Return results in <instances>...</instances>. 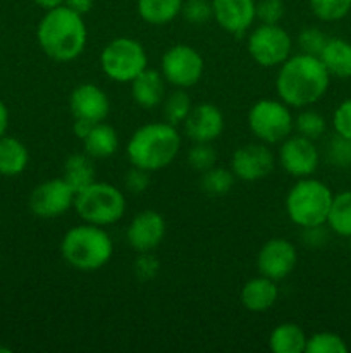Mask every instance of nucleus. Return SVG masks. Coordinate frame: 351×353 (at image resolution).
I'll return each mask as SVG.
<instances>
[{"instance_id":"473e14b6","label":"nucleus","mask_w":351,"mask_h":353,"mask_svg":"<svg viewBox=\"0 0 351 353\" xmlns=\"http://www.w3.org/2000/svg\"><path fill=\"white\" fill-rule=\"evenodd\" d=\"M181 16L193 26H202L213 19L212 0H182Z\"/></svg>"},{"instance_id":"4468645a","label":"nucleus","mask_w":351,"mask_h":353,"mask_svg":"<svg viewBox=\"0 0 351 353\" xmlns=\"http://www.w3.org/2000/svg\"><path fill=\"white\" fill-rule=\"evenodd\" d=\"M298 264L296 247L286 238H272L265 241L257 255L258 272L274 281L288 278Z\"/></svg>"},{"instance_id":"ea45409f","label":"nucleus","mask_w":351,"mask_h":353,"mask_svg":"<svg viewBox=\"0 0 351 353\" xmlns=\"http://www.w3.org/2000/svg\"><path fill=\"white\" fill-rule=\"evenodd\" d=\"M124 186L131 193H143L150 186V171L131 165V169L124 176Z\"/></svg>"},{"instance_id":"4be33fe9","label":"nucleus","mask_w":351,"mask_h":353,"mask_svg":"<svg viewBox=\"0 0 351 353\" xmlns=\"http://www.w3.org/2000/svg\"><path fill=\"white\" fill-rule=\"evenodd\" d=\"M85 152L92 159H109L119 150V134L116 128L107 123H95L83 138Z\"/></svg>"},{"instance_id":"e433bc0d","label":"nucleus","mask_w":351,"mask_h":353,"mask_svg":"<svg viewBox=\"0 0 351 353\" xmlns=\"http://www.w3.org/2000/svg\"><path fill=\"white\" fill-rule=\"evenodd\" d=\"M158 271H160V261L151 252H141L133 264L134 276L143 283L157 278Z\"/></svg>"},{"instance_id":"c9c22d12","label":"nucleus","mask_w":351,"mask_h":353,"mask_svg":"<svg viewBox=\"0 0 351 353\" xmlns=\"http://www.w3.org/2000/svg\"><path fill=\"white\" fill-rule=\"evenodd\" d=\"M329 37L326 34V31H322L320 28L310 26L301 30V33L298 34V47L301 48L303 54L317 55L319 57L320 52L326 47Z\"/></svg>"},{"instance_id":"c756f323","label":"nucleus","mask_w":351,"mask_h":353,"mask_svg":"<svg viewBox=\"0 0 351 353\" xmlns=\"http://www.w3.org/2000/svg\"><path fill=\"white\" fill-rule=\"evenodd\" d=\"M292 130L296 131V134H301V137L310 138V140H319L327 130V121L326 117L320 112L313 109H305L295 117L292 121Z\"/></svg>"},{"instance_id":"dca6fc26","label":"nucleus","mask_w":351,"mask_h":353,"mask_svg":"<svg viewBox=\"0 0 351 353\" xmlns=\"http://www.w3.org/2000/svg\"><path fill=\"white\" fill-rule=\"evenodd\" d=\"M165 236V219L157 210H141L129 223L126 240L133 250L153 252Z\"/></svg>"},{"instance_id":"aec40b11","label":"nucleus","mask_w":351,"mask_h":353,"mask_svg":"<svg viewBox=\"0 0 351 353\" xmlns=\"http://www.w3.org/2000/svg\"><path fill=\"white\" fill-rule=\"evenodd\" d=\"M240 299L244 309L250 310V312H265L277 302L279 288L274 279L260 274L244 283Z\"/></svg>"},{"instance_id":"7c9ffc66","label":"nucleus","mask_w":351,"mask_h":353,"mask_svg":"<svg viewBox=\"0 0 351 353\" xmlns=\"http://www.w3.org/2000/svg\"><path fill=\"white\" fill-rule=\"evenodd\" d=\"M308 3L313 16L323 23L344 19L351 10V0H308Z\"/></svg>"},{"instance_id":"bb28decb","label":"nucleus","mask_w":351,"mask_h":353,"mask_svg":"<svg viewBox=\"0 0 351 353\" xmlns=\"http://www.w3.org/2000/svg\"><path fill=\"white\" fill-rule=\"evenodd\" d=\"M326 224L337 236H351V190L334 195Z\"/></svg>"},{"instance_id":"58836bf2","label":"nucleus","mask_w":351,"mask_h":353,"mask_svg":"<svg viewBox=\"0 0 351 353\" xmlns=\"http://www.w3.org/2000/svg\"><path fill=\"white\" fill-rule=\"evenodd\" d=\"M334 133L351 140V99L343 100L332 114Z\"/></svg>"},{"instance_id":"f704fd0d","label":"nucleus","mask_w":351,"mask_h":353,"mask_svg":"<svg viewBox=\"0 0 351 353\" xmlns=\"http://www.w3.org/2000/svg\"><path fill=\"white\" fill-rule=\"evenodd\" d=\"M217 161V152L210 143H195L188 152V165L198 172H205L213 168Z\"/></svg>"},{"instance_id":"393cba45","label":"nucleus","mask_w":351,"mask_h":353,"mask_svg":"<svg viewBox=\"0 0 351 353\" xmlns=\"http://www.w3.org/2000/svg\"><path fill=\"white\" fill-rule=\"evenodd\" d=\"M182 0H136L141 19L151 26H164L181 14Z\"/></svg>"},{"instance_id":"6e6552de","label":"nucleus","mask_w":351,"mask_h":353,"mask_svg":"<svg viewBox=\"0 0 351 353\" xmlns=\"http://www.w3.org/2000/svg\"><path fill=\"white\" fill-rule=\"evenodd\" d=\"M292 117L289 105L281 99H262L250 107L248 128L258 141L267 145L281 143L292 133Z\"/></svg>"},{"instance_id":"412c9836","label":"nucleus","mask_w":351,"mask_h":353,"mask_svg":"<svg viewBox=\"0 0 351 353\" xmlns=\"http://www.w3.org/2000/svg\"><path fill=\"white\" fill-rule=\"evenodd\" d=\"M319 59L334 78H351V41L343 38H329Z\"/></svg>"},{"instance_id":"39448f33","label":"nucleus","mask_w":351,"mask_h":353,"mask_svg":"<svg viewBox=\"0 0 351 353\" xmlns=\"http://www.w3.org/2000/svg\"><path fill=\"white\" fill-rule=\"evenodd\" d=\"M332 199L334 193L323 181L312 176L299 178L286 195V214L289 221L301 230L320 226L326 224Z\"/></svg>"},{"instance_id":"1a4fd4ad","label":"nucleus","mask_w":351,"mask_h":353,"mask_svg":"<svg viewBox=\"0 0 351 353\" xmlns=\"http://www.w3.org/2000/svg\"><path fill=\"white\" fill-rule=\"evenodd\" d=\"M291 50L292 40L281 24L260 23L248 37L250 57L262 68H279Z\"/></svg>"},{"instance_id":"37998d69","label":"nucleus","mask_w":351,"mask_h":353,"mask_svg":"<svg viewBox=\"0 0 351 353\" xmlns=\"http://www.w3.org/2000/svg\"><path fill=\"white\" fill-rule=\"evenodd\" d=\"M92 126H93V123H88V121L74 119V126H72V131H74L76 138H79V140L83 141V138H85L86 134L89 133Z\"/></svg>"},{"instance_id":"6ab92c4d","label":"nucleus","mask_w":351,"mask_h":353,"mask_svg":"<svg viewBox=\"0 0 351 353\" xmlns=\"http://www.w3.org/2000/svg\"><path fill=\"white\" fill-rule=\"evenodd\" d=\"M165 83L160 71L147 68L131 81V97L143 109H155L165 99Z\"/></svg>"},{"instance_id":"0eeeda50","label":"nucleus","mask_w":351,"mask_h":353,"mask_svg":"<svg viewBox=\"0 0 351 353\" xmlns=\"http://www.w3.org/2000/svg\"><path fill=\"white\" fill-rule=\"evenodd\" d=\"M100 68L112 81L131 83L148 68L147 50L134 38L119 37L103 47L100 54Z\"/></svg>"},{"instance_id":"f3484780","label":"nucleus","mask_w":351,"mask_h":353,"mask_svg":"<svg viewBox=\"0 0 351 353\" xmlns=\"http://www.w3.org/2000/svg\"><path fill=\"white\" fill-rule=\"evenodd\" d=\"M212 10L224 31L241 37L257 19V0H212Z\"/></svg>"},{"instance_id":"20e7f679","label":"nucleus","mask_w":351,"mask_h":353,"mask_svg":"<svg viewBox=\"0 0 351 353\" xmlns=\"http://www.w3.org/2000/svg\"><path fill=\"white\" fill-rule=\"evenodd\" d=\"M114 254L112 238L95 224L72 226L61 241V255L71 268L93 272L109 264Z\"/></svg>"},{"instance_id":"ddd939ff","label":"nucleus","mask_w":351,"mask_h":353,"mask_svg":"<svg viewBox=\"0 0 351 353\" xmlns=\"http://www.w3.org/2000/svg\"><path fill=\"white\" fill-rule=\"evenodd\" d=\"M275 165L274 152L267 143H248L236 148L231 159V171L241 181L253 183L267 178Z\"/></svg>"},{"instance_id":"b1692460","label":"nucleus","mask_w":351,"mask_h":353,"mask_svg":"<svg viewBox=\"0 0 351 353\" xmlns=\"http://www.w3.org/2000/svg\"><path fill=\"white\" fill-rule=\"evenodd\" d=\"M306 334L298 324L282 323L272 330L268 347L275 353H305Z\"/></svg>"},{"instance_id":"f257e3e1","label":"nucleus","mask_w":351,"mask_h":353,"mask_svg":"<svg viewBox=\"0 0 351 353\" xmlns=\"http://www.w3.org/2000/svg\"><path fill=\"white\" fill-rule=\"evenodd\" d=\"M330 74L317 55L299 54L289 55L279 65L275 90L286 105L305 109L319 102L327 93Z\"/></svg>"},{"instance_id":"9d476101","label":"nucleus","mask_w":351,"mask_h":353,"mask_svg":"<svg viewBox=\"0 0 351 353\" xmlns=\"http://www.w3.org/2000/svg\"><path fill=\"white\" fill-rule=\"evenodd\" d=\"M205 62L200 52L189 45H172L162 55L160 72L174 88H191L202 79Z\"/></svg>"},{"instance_id":"2eb2a0df","label":"nucleus","mask_w":351,"mask_h":353,"mask_svg":"<svg viewBox=\"0 0 351 353\" xmlns=\"http://www.w3.org/2000/svg\"><path fill=\"white\" fill-rule=\"evenodd\" d=\"M182 128L193 143H212L224 131V114L213 103L202 102L191 107Z\"/></svg>"},{"instance_id":"c03bdc74","label":"nucleus","mask_w":351,"mask_h":353,"mask_svg":"<svg viewBox=\"0 0 351 353\" xmlns=\"http://www.w3.org/2000/svg\"><path fill=\"white\" fill-rule=\"evenodd\" d=\"M7 128H9V110L6 103L0 100V137L7 133Z\"/></svg>"},{"instance_id":"79ce46f5","label":"nucleus","mask_w":351,"mask_h":353,"mask_svg":"<svg viewBox=\"0 0 351 353\" xmlns=\"http://www.w3.org/2000/svg\"><path fill=\"white\" fill-rule=\"evenodd\" d=\"M93 2H95V0H65L64 6L69 7L71 10H74V12L85 16V14H88L89 10H92Z\"/></svg>"},{"instance_id":"49530a36","label":"nucleus","mask_w":351,"mask_h":353,"mask_svg":"<svg viewBox=\"0 0 351 353\" xmlns=\"http://www.w3.org/2000/svg\"><path fill=\"white\" fill-rule=\"evenodd\" d=\"M350 248H351V236H350Z\"/></svg>"},{"instance_id":"4c0bfd02","label":"nucleus","mask_w":351,"mask_h":353,"mask_svg":"<svg viewBox=\"0 0 351 353\" xmlns=\"http://www.w3.org/2000/svg\"><path fill=\"white\" fill-rule=\"evenodd\" d=\"M286 16V6L282 0H258L257 19L264 24H279Z\"/></svg>"},{"instance_id":"2f4dec72","label":"nucleus","mask_w":351,"mask_h":353,"mask_svg":"<svg viewBox=\"0 0 351 353\" xmlns=\"http://www.w3.org/2000/svg\"><path fill=\"white\" fill-rule=\"evenodd\" d=\"M348 345L337 333L319 331L306 338L305 353H346Z\"/></svg>"},{"instance_id":"f03ea898","label":"nucleus","mask_w":351,"mask_h":353,"mask_svg":"<svg viewBox=\"0 0 351 353\" xmlns=\"http://www.w3.org/2000/svg\"><path fill=\"white\" fill-rule=\"evenodd\" d=\"M36 40L47 57L55 62H71L83 54L88 30L81 14L58 6L45 12L36 28Z\"/></svg>"},{"instance_id":"9b49d317","label":"nucleus","mask_w":351,"mask_h":353,"mask_svg":"<svg viewBox=\"0 0 351 353\" xmlns=\"http://www.w3.org/2000/svg\"><path fill=\"white\" fill-rule=\"evenodd\" d=\"M76 192L64 178H54L34 186L30 195V210L40 219H55L74 207Z\"/></svg>"},{"instance_id":"5701e85b","label":"nucleus","mask_w":351,"mask_h":353,"mask_svg":"<svg viewBox=\"0 0 351 353\" xmlns=\"http://www.w3.org/2000/svg\"><path fill=\"white\" fill-rule=\"evenodd\" d=\"M30 152L26 145L14 137H0V176L14 178L26 171Z\"/></svg>"},{"instance_id":"a878e982","label":"nucleus","mask_w":351,"mask_h":353,"mask_svg":"<svg viewBox=\"0 0 351 353\" xmlns=\"http://www.w3.org/2000/svg\"><path fill=\"white\" fill-rule=\"evenodd\" d=\"M62 178L71 185L76 193L85 190L95 181V164L88 154H72L64 162V174Z\"/></svg>"},{"instance_id":"72a5a7b5","label":"nucleus","mask_w":351,"mask_h":353,"mask_svg":"<svg viewBox=\"0 0 351 353\" xmlns=\"http://www.w3.org/2000/svg\"><path fill=\"white\" fill-rule=\"evenodd\" d=\"M326 157L327 162H329L330 165H334V168H351V140L339 137V134H334V137L330 138L329 145H327Z\"/></svg>"},{"instance_id":"a211bd4d","label":"nucleus","mask_w":351,"mask_h":353,"mask_svg":"<svg viewBox=\"0 0 351 353\" xmlns=\"http://www.w3.org/2000/svg\"><path fill=\"white\" fill-rule=\"evenodd\" d=\"M69 109L74 119H85L88 123H102L110 112V102L107 93L93 83H83L71 92Z\"/></svg>"},{"instance_id":"cd10ccee","label":"nucleus","mask_w":351,"mask_h":353,"mask_svg":"<svg viewBox=\"0 0 351 353\" xmlns=\"http://www.w3.org/2000/svg\"><path fill=\"white\" fill-rule=\"evenodd\" d=\"M234 179H236V176L233 174V171H229V169L226 168H217V165H213V168L202 172L200 188H202L206 195L222 196L231 192V188H233L234 185Z\"/></svg>"},{"instance_id":"a19ab883","label":"nucleus","mask_w":351,"mask_h":353,"mask_svg":"<svg viewBox=\"0 0 351 353\" xmlns=\"http://www.w3.org/2000/svg\"><path fill=\"white\" fill-rule=\"evenodd\" d=\"M303 243L310 248H320L329 240V233L326 230V224L312 228H303Z\"/></svg>"},{"instance_id":"423d86ee","label":"nucleus","mask_w":351,"mask_h":353,"mask_svg":"<svg viewBox=\"0 0 351 353\" xmlns=\"http://www.w3.org/2000/svg\"><path fill=\"white\" fill-rule=\"evenodd\" d=\"M74 209L85 223L100 228L112 226L126 212V196L110 183L93 181L76 193Z\"/></svg>"},{"instance_id":"c85d7f7f","label":"nucleus","mask_w":351,"mask_h":353,"mask_svg":"<svg viewBox=\"0 0 351 353\" xmlns=\"http://www.w3.org/2000/svg\"><path fill=\"white\" fill-rule=\"evenodd\" d=\"M193 102L191 97L188 95L186 88H176L164 99V117L169 124L178 126V124L184 123L188 117L189 110H191Z\"/></svg>"},{"instance_id":"a18cd8bd","label":"nucleus","mask_w":351,"mask_h":353,"mask_svg":"<svg viewBox=\"0 0 351 353\" xmlns=\"http://www.w3.org/2000/svg\"><path fill=\"white\" fill-rule=\"evenodd\" d=\"M33 2L36 3L38 7H41V9L50 10V9H55V7H58V6H64L65 0H33Z\"/></svg>"},{"instance_id":"f8f14e48","label":"nucleus","mask_w":351,"mask_h":353,"mask_svg":"<svg viewBox=\"0 0 351 353\" xmlns=\"http://www.w3.org/2000/svg\"><path fill=\"white\" fill-rule=\"evenodd\" d=\"M279 145V164L292 178H306L319 169L320 152L313 140L301 134H289Z\"/></svg>"},{"instance_id":"7ed1b4c3","label":"nucleus","mask_w":351,"mask_h":353,"mask_svg":"<svg viewBox=\"0 0 351 353\" xmlns=\"http://www.w3.org/2000/svg\"><path fill=\"white\" fill-rule=\"evenodd\" d=\"M181 150V134L178 128L164 123H148L131 134L126 145V155L131 165L145 171H160L172 164Z\"/></svg>"}]
</instances>
